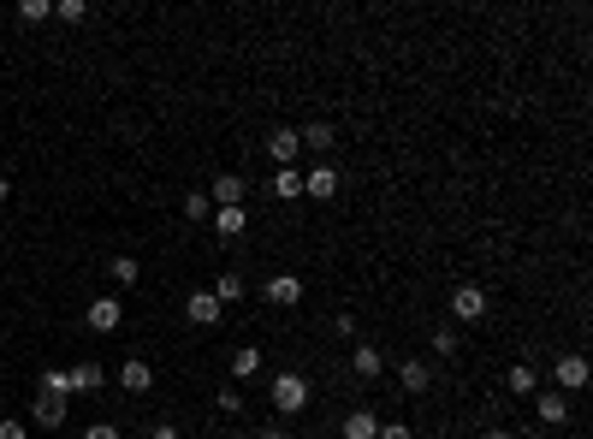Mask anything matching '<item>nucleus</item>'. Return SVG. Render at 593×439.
<instances>
[{
    "instance_id": "6e6552de",
    "label": "nucleus",
    "mask_w": 593,
    "mask_h": 439,
    "mask_svg": "<svg viewBox=\"0 0 593 439\" xmlns=\"http://www.w3.org/2000/svg\"><path fill=\"white\" fill-rule=\"evenodd\" d=\"M296 149H303V137H296L291 125H279L273 137H267V155H273L279 166H291V160H296Z\"/></svg>"
},
{
    "instance_id": "473e14b6",
    "label": "nucleus",
    "mask_w": 593,
    "mask_h": 439,
    "mask_svg": "<svg viewBox=\"0 0 593 439\" xmlns=\"http://www.w3.org/2000/svg\"><path fill=\"white\" fill-rule=\"evenodd\" d=\"M256 439H291V434H285V427H261Z\"/></svg>"
},
{
    "instance_id": "20e7f679",
    "label": "nucleus",
    "mask_w": 593,
    "mask_h": 439,
    "mask_svg": "<svg viewBox=\"0 0 593 439\" xmlns=\"http://www.w3.org/2000/svg\"><path fill=\"white\" fill-rule=\"evenodd\" d=\"M243 196H250V184L237 179V173H219V179L208 184V202H214V208H243Z\"/></svg>"
},
{
    "instance_id": "f3484780",
    "label": "nucleus",
    "mask_w": 593,
    "mask_h": 439,
    "mask_svg": "<svg viewBox=\"0 0 593 439\" xmlns=\"http://www.w3.org/2000/svg\"><path fill=\"white\" fill-rule=\"evenodd\" d=\"M350 368H356V374H362V380H374L380 368H386V357H380L374 344H356V350H350Z\"/></svg>"
},
{
    "instance_id": "c9c22d12",
    "label": "nucleus",
    "mask_w": 593,
    "mask_h": 439,
    "mask_svg": "<svg viewBox=\"0 0 593 439\" xmlns=\"http://www.w3.org/2000/svg\"><path fill=\"white\" fill-rule=\"evenodd\" d=\"M481 439H511V434H504V427H487V434H481Z\"/></svg>"
},
{
    "instance_id": "ddd939ff",
    "label": "nucleus",
    "mask_w": 593,
    "mask_h": 439,
    "mask_svg": "<svg viewBox=\"0 0 593 439\" xmlns=\"http://www.w3.org/2000/svg\"><path fill=\"white\" fill-rule=\"evenodd\" d=\"M119 320H125V309H119L113 297H96V303H89V327H96V333H113Z\"/></svg>"
},
{
    "instance_id": "6ab92c4d",
    "label": "nucleus",
    "mask_w": 593,
    "mask_h": 439,
    "mask_svg": "<svg viewBox=\"0 0 593 439\" xmlns=\"http://www.w3.org/2000/svg\"><path fill=\"white\" fill-rule=\"evenodd\" d=\"M296 137H303V149H333V142H338V131H333L327 119H315V125H303Z\"/></svg>"
},
{
    "instance_id": "39448f33",
    "label": "nucleus",
    "mask_w": 593,
    "mask_h": 439,
    "mask_svg": "<svg viewBox=\"0 0 593 439\" xmlns=\"http://www.w3.org/2000/svg\"><path fill=\"white\" fill-rule=\"evenodd\" d=\"M261 297L279 303V309H296V303H303V280H296V273H273V280L261 285Z\"/></svg>"
},
{
    "instance_id": "5701e85b",
    "label": "nucleus",
    "mask_w": 593,
    "mask_h": 439,
    "mask_svg": "<svg viewBox=\"0 0 593 439\" xmlns=\"http://www.w3.org/2000/svg\"><path fill=\"white\" fill-rule=\"evenodd\" d=\"M42 392L65 398V392H72V374H65V368H42Z\"/></svg>"
},
{
    "instance_id": "7ed1b4c3",
    "label": "nucleus",
    "mask_w": 593,
    "mask_h": 439,
    "mask_svg": "<svg viewBox=\"0 0 593 439\" xmlns=\"http://www.w3.org/2000/svg\"><path fill=\"white\" fill-rule=\"evenodd\" d=\"M303 196H315V202H333V196H338V166L315 160V166L303 173Z\"/></svg>"
},
{
    "instance_id": "2eb2a0df",
    "label": "nucleus",
    "mask_w": 593,
    "mask_h": 439,
    "mask_svg": "<svg viewBox=\"0 0 593 439\" xmlns=\"http://www.w3.org/2000/svg\"><path fill=\"white\" fill-rule=\"evenodd\" d=\"M273 196L279 202H296V196H303V173H296V166H273Z\"/></svg>"
},
{
    "instance_id": "1a4fd4ad",
    "label": "nucleus",
    "mask_w": 593,
    "mask_h": 439,
    "mask_svg": "<svg viewBox=\"0 0 593 439\" xmlns=\"http://www.w3.org/2000/svg\"><path fill=\"white\" fill-rule=\"evenodd\" d=\"M30 416H36V427H59V421H65V398H54V392H36Z\"/></svg>"
},
{
    "instance_id": "f704fd0d",
    "label": "nucleus",
    "mask_w": 593,
    "mask_h": 439,
    "mask_svg": "<svg viewBox=\"0 0 593 439\" xmlns=\"http://www.w3.org/2000/svg\"><path fill=\"white\" fill-rule=\"evenodd\" d=\"M6 196H12V179H6V173H0V202H6Z\"/></svg>"
},
{
    "instance_id": "b1692460",
    "label": "nucleus",
    "mask_w": 593,
    "mask_h": 439,
    "mask_svg": "<svg viewBox=\"0 0 593 439\" xmlns=\"http://www.w3.org/2000/svg\"><path fill=\"white\" fill-rule=\"evenodd\" d=\"M19 19L24 24H42V19H54V6H48V0H19Z\"/></svg>"
},
{
    "instance_id": "412c9836",
    "label": "nucleus",
    "mask_w": 593,
    "mask_h": 439,
    "mask_svg": "<svg viewBox=\"0 0 593 439\" xmlns=\"http://www.w3.org/2000/svg\"><path fill=\"white\" fill-rule=\"evenodd\" d=\"M65 374H72V392H96L101 380H107L101 374V362H78V368H65Z\"/></svg>"
},
{
    "instance_id": "393cba45",
    "label": "nucleus",
    "mask_w": 593,
    "mask_h": 439,
    "mask_svg": "<svg viewBox=\"0 0 593 439\" xmlns=\"http://www.w3.org/2000/svg\"><path fill=\"white\" fill-rule=\"evenodd\" d=\"M137 273H142L137 256H119V261H113V280H119V285H137Z\"/></svg>"
},
{
    "instance_id": "aec40b11",
    "label": "nucleus",
    "mask_w": 593,
    "mask_h": 439,
    "mask_svg": "<svg viewBox=\"0 0 593 439\" xmlns=\"http://www.w3.org/2000/svg\"><path fill=\"white\" fill-rule=\"evenodd\" d=\"M243 226H250V214H243V208H214V232H219V238H237Z\"/></svg>"
},
{
    "instance_id": "2f4dec72",
    "label": "nucleus",
    "mask_w": 593,
    "mask_h": 439,
    "mask_svg": "<svg viewBox=\"0 0 593 439\" xmlns=\"http://www.w3.org/2000/svg\"><path fill=\"white\" fill-rule=\"evenodd\" d=\"M0 439H30V427L24 421H0Z\"/></svg>"
},
{
    "instance_id": "bb28decb",
    "label": "nucleus",
    "mask_w": 593,
    "mask_h": 439,
    "mask_svg": "<svg viewBox=\"0 0 593 439\" xmlns=\"http://www.w3.org/2000/svg\"><path fill=\"white\" fill-rule=\"evenodd\" d=\"M434 350L439 357H457V327H434Z\"/></svg>"
},
{
    "instance_id": "4468645a",
    "label": "nucleus",
    "mask_w": 593,
    "mask_h": 439,
    "mask_svg": "<svg viewBox=\"0 0 593 439\" xmlns=\"http://www.w3.org/2000/svg\"><path fill=\"white\" fill-rule=\"evenodd\" d=\"M261 374V350L256 344H237L232 350V380H256Z\"/></svg>"
},
{
    "instance_id": "c756f323",
    "label": "nucleus",
    "mask_w": 593,
    "mask_h": 439,
    "mask_svg": "<svg viewBox=\"0 0 593 439\" xmlns=\"http://www.w3.org/2000/svg\"><path fill=\"white\" fill-rule=\"evenodd\" d=\"M380 439H415V434L404 427V421H380Z\"/></svg>"
},
{
    "instance_id": "4be33fe9",
    "label": "nucleus",
    "mask_w": 593,
    "mask_h": 439,
    "mask_svg": "<svg viewBox=\"0 0 593 439\" xmlns=\"http://www.w3.org/2000/svg\"><path fill=\"white\" fill-rule=\"evenodd\" d=\"M208 291H214V303H219V309H226V303H237V297H243V291H250V285L237 280V273H219V280L208 285Z\"/></svg>"
},
{
    "instance_id": "f03ea898",
    "label": "nucleus",
    "mask_w": 593,
    "mask_h": 439,
    "mask_svg": "<svg viewBox=\"0 0 593 439\" xmlns=\"http://www.w3.org/2000/svg\"><path fill=\"white\" fill-rule=\"evenodd\" d=\"M481 315H487V285H457L451 291V320L469 327V320H481Z\"/></svg>"
},
{
    "instance_id": "f8f14e48",
    "label": "nucleus",
    "mask_w": 593,
    "mask_h": 439,
    "mask_svg": "<svg viewBox=\"0 0 593 439\" xmlns=\"http://www.w3.org/2000/svg\"><path fill=\"white\" fill-rule=\"evenodd\" d=\"M184 315L196 320V327H214V320L226 315V309H219V303H214V291H196V297L184 303Z\"/></svg>"
},
{
    "instance_id": "c85d7f7f",
    "label": "nucleus",
    "mask_w": 593,
    "mask_h": 439,
    "mask_svg": "<svg viewBox=\"0 0 593 439\" xmlns=\"http://www.w3.org/2000/svg\"><path fill=\"white\" fill-rule=\"evenodd\" d=\"M219 410H226V416H243V392H237V386H219Z\"/></svg>"
},
{
    "instance_id": "7c9ffc66",
    "label": "nucleus",
    "mask_w": 593,
    "mask_h": 439,
    "mask_svg": "<svg viewBox=\"0 0 593 439\" xmlns=\"http://www.w3.org/2000/svg\"><path fill=\"white\" fill-rule=\"evenodd\" d=\"M83 439H119L113 421H96V427H83Z\"/></svg>"
},
{
    "instance_id": "dca6fc26",
    "label": "nucleus",
    "mask_w": 593,
    "mask_h": 439,
    "mask_svg": "<svg viewBox=\"0 0 593 439\" xmlns=\"http://www.w3.org/2000/svg\"><path fill=\"white\" fill-rule=\"evenodd\" d=\"M397 386H404V392H427V386H434V374H427V362H404V368H397Z\"/></svg>"
},
{
    "instance_id": "9d476101",
    "label": "nucleus",
    "mask_w": 593,
    "mask_h": 439,
    "mask_svg": "<svg viewBox=\"0 0 593 439\" xmlns=\"http://www.w3.org/2000/svg\"><path fill=\"white\" fill-rule=\"evenodd\" d=\"M338 434H344V439H380V416H374V410H350Z\"/></svg>"
},
{
    "instance_id": "cd10ccee",
    "label": "nucleus",
    "mask_w": 593,
    "mask_h": 439,
    "mask_svg": "<svg viewBox=\"0 0 593 439\" xmlns=\"http://www.w3.org/2000/svg\"><path fill=\"white\" fill-rule=\"evenodd\" d=\"M54 12H59L65 24H83V19H89V6H83V0H59Z\"/></svg>"
},
{
    "instance_id": "72a5a7b5",
    "label": "nucleus",
    "mask_w": 593,
    "mask_h": 439,
    "mask_svg": "<svg viewBox=\"0 0 593 439\" xmlns=\"http://www.w3.org/2000/svg\"><path fill=\"white\" fill-rule=\"evenodd\" d=\"M149 439H178V427H155V434H149Z\"/></svg>"
},
{
    "instance_id": "9b49d317",
    "label": "nucleus",
    "mask_w": 593,
    "mask_h": 439,
    "mask_svg": "<svg viewBox=\"0 0 593 439\" xmlns=\"http://www.w3.org/2000/svg\"><path fill=\"white\" fill-rule=\"evenodd\" d=\"M119 386H125V392H149V386H155V368H149L142 357H131L125 368H119Z\"/></svg>"
},
{
    "instance_id": "f257e3e1",
    "label": "nucleus",
    "mask_w": 593,
    "mask_h": 439,
    "mask_svg": "<svg viewBox=\"0 0 593 439\" xmlns=\"http://www.w3.org/2000/svg\"><path fill=\"white\" fill-rule=\"evenodd\" d=\"M273 410L279 416H303V410H309V380L291 374V368L273 374Z\"/></svg>"
},
{
    "instance_id": "a878e982",
    "label": "nucleus",
    "mask_w": 593,
    "mask_h": 439,
    "mask_svg": "<svg viewBox=\"0 0 593 439\" xmlns=\"http://www.w3.org/2000/svg\"><path fill=\"white\" fill-rule=\"evenodd\" d=\"M208 208H214L208 190H190V196H184V214H190V220H208Z\"/></svg>"
},
{
    "instance_id": "0eeeda50",
    "label": "nucleus",
    "mask_w": 593,
    "mask_h": 439,
    "mask_svg": "<svg viewBox=\"0 0 593 439\" xmlns=\"http://www.w3.org/2000/svg\"><path fill=\"white\" fill-rule=\"evenodd\" d=\"M534 416L546 421V427H564V421H570V404H564V392H540V398H534Z\"/></svg>"
},
{
    "instance_id": "a211bd4d",
    "label": "nucleus",
    "mask_w": 593,
    "mask_h": 439,
    "mask_svg": "<svg viewBox=\"0 0 593 439\" xmlns=\"http://www.w3.org/2000/svg\"><path fill=\"white\" fill-rule=\"evenodd\" d=\"M504 386H511V392H516V398H534V392H540V374H534V368H528V362H516V368H511V374H504Z\"/></svg>"
},
{
    "instance_id": "423d86ee",
    "label": "nucleus",
    "mask_w": 593,
    "mask_h": 439,
    "mask_svg": "<svg viewBox=\"0 0 593 439\" xmlns=\"http://www.w3.org/2000/svg\"><path fill=\"white\" fill-rule=\"evenodd\" d=\"M558 392H581V386H588V357H581V350H570V357H558Z\"/></svg>"
}]
</instances>
